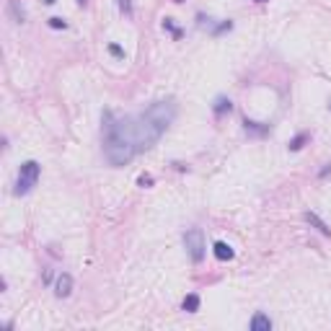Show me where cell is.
Returning a JSON list of instances; mask_svg holds the SVG:
<instances>
[{
  "mask_svg": "<svg viewBox=\"0 0 331 331\" xmlns=\"http://www.w3.org/2000/svg\"><path fill=\"white\" fill-rule=\"evenodd\" d=\"M303 218H305V223H308V225H313V228H316L318 233H324V236H331V228H329V225H326V223H324L321 218H318L316 212H305Z\"/></svg>",
  "mask_w": 331,
  "mask_h": 331,
  "instance_id": "5",
  "label": "cell"
},
{
  "mask_svg": "<svg viewBox=\"0 0 331 331\" xmlns=\"http://www.w3.org/2000/svg\"><path fill=\"white\" fill-rule=\"evenodd\" d=\"M150 184H153L150 176H140V187H150Z\"/></svg>",
  "mask_w": 331,
  "mask_h": 331,
  "instance_id": "15",
  "label": "cell"
},
{
  "mask_svg": "<svg viewBox=\"0 0 331 331\" xmlns=\"http://www.w3.org/2000/svg\"><path fill=\"white\" fill-rule=\"evenodd\" d=\"M8 10H10V16H13V18H16V24H24V18H26V13H24V10H21V8H18V3H16V0H10V3H8Z\"/></svg>",
  "mask_w": 331,
  "mask_h": 331,
  "instance_id": "9",
  "label": "cell"
},
{
  "mask_svg": "<svg viewBox=\"0 0 331 331\" xmlns=\"http://www.w3.org/2000/svg\"><path fill=\"white\" fill-rule=\"evenodd\" d=\"M44 3H47V5H54V3H57V0H44Z\"/></svg>",
  "mask_w": 331,
  "mask_h": 331,
  "instance_id": "16",
  "label": "cell"
},
{
  "mask_svg": "<svg viewBox=\"0 0 331 331\" xmlns=\"http://www.w3.org/2000/svg\"><path fill=\"white\" fill-rule=\"evenodd\" d=\"M212 251H215V256H218L220 261H231L233 259V248L228 246V243H223V241H218L212 246Z\"/></svg>",
  "mask_w": 331,
  "mask_h": 331,
  "instance_id": "7",
  "label": "cell"
},
{
  "mask_svg": "<svg viewBox=\"0 0 331 331\" xmlns=\"http://www.w3.org/2000/svg\"><path fill=\"white\" fill-rule=\"evenodd\" d=\"M329 109H331V104H329Z\"/></svg>",
  "mask_w": 331,
  "mask_h": 331,
  "instance_id": "19",
  "label": "cell"
},
{
  "mask_svg": "<svg viewBox=\"0 0 331 331\" xmlns=\"http://www.w3.org/2000/svg\"><path fill=\"white\" fill-rule=\"evenodd\" d=\"M49 26H52V29H65L67 24H65L62 18H57V16H54V18H49Z\"/></svg>",
  "mask_w": 331,
  "mask_h": 331,
  "instance_id": "14",
  "label": "cell"
},
{
  "mask_svg": "<svg viewBox=\"0 0 331 331\" xmlns=\"http://www.w3.org/2000/svg\"><path fill=\"white\" fill-rule=\"evenodd\" d=\"M256 3H264V0H256Z\"/></svg>",
  "mask_w": 331,
  "mask_h": 331,
  "instance_id": "17",
  "label": "cell"
},
{
  "mask_svg": "<svg viewBox=\"0 0 331 331\" xmlns=\"http://www.w3.org/2000/svg\"><path fill=\"white\" fill-rule=\"evenodd\" d=\"M181 308H184V311L187 313H197L199 311V295H187V298H184V303H181Z\"/></svg>",
  "mask_w": 331,
  "mask_h": 331,
  "instance_id": "8",
  "label": "cell"
},
{
  "mask_svg": "<svg viewBox=\"0 0 331 331\" xmlns=\"http://www.w3.org/2000/svg\"><path fill=\"white\" fill-rule=\"evenodd\" d=\"M184 246H187V254L191 256L194 264H199V261L204 259V233L199 231V228H191V231L184 233Z\"/></svg>",
  "mask_w": 331,
  "mask_h": 331,
  "instance_id": "3",
  "label": "cell"
},
{
  "mask_svg": "<svg viewBox=\"0 0 331 331\" xmlns=\"http://www.w3.org/2000/svg\"><path fill=\"white\" fill-rule=\"evenodd\" d=\"M269 329H272L269 316H264V313H256L254 318H251V331H269Z\"/></svg>",
  "mask_w": 331,
  "mask_h": 331,
  "instance_id": "6",
  "label": "cell"
},
{
  "mask_svg": "<svg viewBox=\"0 0 331 331\" xmlns=\"http://www.w3.org/2000/svg\"><path fill=\"white\" fill-rule=\"evenodd\" d=\"M223 111H231V101L228 98H218V104H215V114H223Z\"/></svg>",
  "mask_w": 331,
  "mask_h": 331,
  "instance_id": "10",
  "label": "cell"
},
{
  "mask_svg": "<svg viewBox=\"0 0 331 331\" xmlns=\"http://www.w3.org/2000/svg\"><path fill=\"white\" fill-rule=\"evenodd\" d=\"M39 174H42V166L37 161H26L24 166H21L18 171V181H16V194L21 197V194H29L34 187H37V181H39Z\"/></svg>",
  "mask_w": 331,
  "mask_h": 331,
  "instance_id": "2",
  "label": "cell"
},
{
  "mask_svg": "<svg viewBox=\"0 0 331 331\" xmlns=\"http://www.w3.org/2000/svg\"><path fill=\"white\" fill-rule=\"evenodd\" d=\"M119 10L127 18H132V3H130V0H119Z\"/></svg>",
  "mask_w": 331,
  "mask_h": 331,
  "instance_id": "11",
  "label": "cell"
},
{
  "mask_svg": "<svg viewBox=\"0 0 331 331\" xmlns=\"http://www.w3.org/2000/svg\"><path fill=\"white\" fill-rule=\"evenodd\" d=\"M81 3H86V0H81Z\"/></svg>",
  "mask_w": 331,
  "mask_h": 331,
  "instance_id": "18",
  "label": "cell"
},
{
  "mask_svg": "<svg viewBox=\"0 0 331 331\" xmlns=\"http://www.w3.org/2000/svg\"><path fill=\"white\" fill-rule=\"evenodd\" d=\"M305 138H308V135H298V138H295V140L290 142V150H300L303 142H305Z\"/></svg>",
  "mask_w": 331,
  "mask_h": 331,
  "instance_id": "12",
  "label": "cell"
},
{
  "mask_svg": "<svg viewBox=\"0 0 331 331\" xmlns=\"http://www.w3.org/2000/svg\"><path fill=\"white\" fill-rule=\"evenodd\" d=\"M109 52H111L114 57H119V60H122V57H124V49L119 47V44H109Z\"/></svg>",
  "mask_w": 331,
  "mask_h": 331,
  "instance_id": "13",
  "label": "cell"
},
{
  "mask_svg": "<svg viewBox=\"0 0 331 331\" xmlns=\"http://www.w3.org/2000/svg\"><path fill=\"white\" fill-rule=\"evenodd\" d=\"M176 101L174 98H161L150 104L138 117H122L111 119V114H106L104 124V155L106 161L119 168L127 166L138 153L153 147L161 135L174 124L176 119Z\"/></svg>",
  "mask_w": 331,
  "mask_h": 331,
  "instance_id": "1",
  "label": "cell"
},
{
  "mask_svg": "<svg viewBox=\"0 0 331 331\" xmlns=\"http://www.w3.org/2000/svg\"><path fill=\"white\" fill-rule=\"evenodd\" d=\"M70 292H73V277L67 275V272H62V275L57 277V282H54V295L57 298H67Z\"/></svg>",
  "mask_w": 331,
  "mask_h": 331,
  "instance_id": "4",
  "label": "cell"
}]
</instances>
